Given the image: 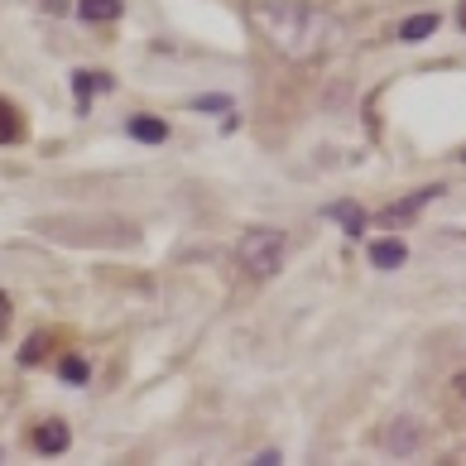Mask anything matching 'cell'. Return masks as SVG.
Listing matches in <instances>:
<instances>
[{
	"mask_svg": "<svg viewBox=\"0 0 466 466\" xmlns=\"http://www.w3.org/2000/svg\"><path fill=\"white\" fill-rule=\"evenodd\" d=\"M48 5H54V10H58V0H48Z\"/></svg>",
	"mask_w": 466,
	"mask_h": 466,
	"instance_id": "cell-19",
	"label": "cell"
},
{
	"mask_svg": "<svg viewBox=\"0 0 466 466\" xmlns=\"http://www.w3.org/2000/svg\"><path fill=\"white\" fill-rule=\"evenodd\" d=\"M432 197H442V188H438V183H432V188H419V193H409L404 197V203H390L385 212H380V222H385V226H404V222H413V216H419L428 203H432Z\"/></svg>",
	"mask_w": 466,
	"mask_h": 466,
	"instance_id": "cell-4",
	"label": "cell"
},
{
	"mask_svg": "<svg viewBox=\"0 0 466 466\" xmlns=\"http://www.w3.org/2000/svg\"><path fill=\"white\" fill-rule=\"evenodd\" d=\"M197 111H231L226 96H197Z\"/></svg>",
	"mask_w": 466,
	"mask_h": 466,
	"instance_id": "cell-15",
	"label": "cell"
},
{
	"mask_svg": "<svg viewBox=\"0 0 466 466\" xmlns=\"http://www.w3.org/2000/svg\"><path fill=\"white\" fill-rule=\"evenodd\" d=\"M44 352H48V337H29V342H25V352H20V361H25V365H35Z\"/></svg>",
	"mask_w": 466,
	"mask_h": 466,
	"instance_id": "cell-14",
	"label": "cell"
},
{
	"mask_svg": "<svg viewBox=\"0 0 466 466\" xmlns=\"http://www.w3.org/2000/svg\"><path fill=\"white\" fill-rule=\"evenodd\" d=\"M419 447H423V419L404 413V419L385 423V452H390V457H413Z\"/></svg>",
	"mask_w": 466,
	"mask_h": 466,
	"instance_id": "cell-3",
	"label": "cell"
},
{
	"mask_svg": "<svg viewBox=\"0 0 466 466\" xmlns=\"http://www.w3.org/2000/svg\"><path fill=\"white\" fill-rule=\"evenodd\" d=\"M255 25L264 29V39L293 63L322 58L327 48H337V39H342V25L332 20L327 10L308 5V0H270V5L255 10Z\"/></svg>",
	"mask_w": 466,
	"mask_h": 466,
	"instance_id": "cell-1",
	"label": "cell"
},
{
	"mask_svg": "<svg viewBox=\"0 0 466 466\" xmlns=\"http://www.w3.org/2000/svg\"><path fill=\"white\" fill-rule=\"evenodd\" d=\"M58 375L68 380V385H87V375H92V371H87V361H82V356H68V361L58 365Z\"/></svg>",
	"mask_w": 466,
	"mask_h": 466,
	"instance_id": "cell-13",
	"label": "cell"
},
{
	"mask_svg": "<svg viewBox=\"0 0 466 466\" xmlns=\"http://www.w3.org/2000/svg\"><path fill=\"white\" fill-rule=\"evenodd\" d=\"M457 25L466 29V0H461V10H457Z\"/></svg>",
	"mask_w": 466,
	"mask_h": 466,
	"instance_id": "cell-18",
	"label": "cell"
},
{
	"mask_svg": "<svg viewBox=\"0 0 466 466\" xmlns=\"http://www.w3.org/2000/svg\"><path fill=\"white\" fill-rule=\"evenodd\" d=\"M327 216H332V222H342L346 231H352V236L365 226V212H361L356 203H332V207H327Z\"/></svg>",
	"mask_w": 466,
	"mask_h": 466,
	"instance_id": "cell-11",
	"label": "cell"
},
{
	"mask_svg": "<svg viewBox=\"0 0 466 466\" xmlns=\"http://www.w3.org/2000/svg\"><path fill=\"white\" fill-rule=\"evenodd\" d=\"M404 260H409L404 241H375L371 245V264H375V270H399Z\"/></svg>",
	"mask_w": 466,
	"mask_h": 466,
	"instance_id": "cell-7",
	"label": "cell"
},
{
	"mask_svg": "<svg viewBox=\"0 0 466 466\" xmlns=\"http://www.w3.org/2000/svg\"><path fill=\"white\" fill-rule=\"evenodd\" d=\"M432 29H438V15L423 10V15H409V20L399 25V39H404V44H423V39L432 35Z\"/></svg>",
	"mask_w": 466,
	"mask_h": 466,
	"instance_id": "cell-8",
	"label": "cell"
},
{
	"mask_svg": "<svg viewBox=\"0 0 466 466\" xmlns=\"http://www.w3.org/2000/svg\"><path fill=\"white\" fill-rule=\"evenodd\" d=\"M77 15L92 20V25H106V20L121 15V0H77Z\"/></svg>",
	"mask_w": 466,
	"mask_h": 466,
	"instance_id": "cell-9",
	"label": "cell"
},
{
	"mask_svg": "<svg viewBox=\"0 0 466 466\" xmlns=\"http://www.w3.org/2000/svg\"><path fill=\"white\" fill-rule=\"evenodd\" d=\"M10 140H20V115H15L10 102H0V144H10Z\"/></svg>",
	"mask_w": 466,
	"mask_h": 466,
	"instance_id": "cell-12",
	"label": "cell"
},
{
	"mask_svg": "<svg viewBox=\"0 0 466 466\" xmlns=\"http://www.w3.org/2000/svg\"><path fill=\"white\" fill-rule=\"evenodd\" d=\"M457 394H461V399H466V371H461V375H457Z\"/></svg>",
	"mask_w": 466,
	"mask_h": 466,
	"instance_id": "cell-17",
	"label": "cell"
},
{
	"mask_svg": "<svg viewBox=\"0 0 466 466\" xmlns=\"http://www.w3.org/2000/svg\"><path fill=\"white\" fill-rule=\"evenodd\" d=\"M5 327H10V298L0 293V337H5Z\"/></svg>",
	"mask_w": 466,
	"mask_h": 466,
	"instance_id": "cell-16",
	"label": "cell"
},
{
	"mask_svg": "<svg viewBox=\"0 0 466 466\" xmlns=\"http://www.w3.org/2000/svg\"><path fill=\"white\" fill-rule=\"evenodd\" d=\"M279 260H284V231H274V226H255L236 241V264L255 279L274 274Z\"/></svg>",
	"mask_w": 466,
	"mask_h": 466,
	"instance_id": "cell-2",
	"label": "cell"
},
{
	"mask_svg": "<svg viewBox=\"0 0 466 466\" xmlns=\"http://www.w3.org/2000/svg\"><path fill=\"white\" fill-rule=\"evenodd\" d=\"M68 442H73V432H68V423H58V419L39 423V432H35V447H39V452H48V457L68 452Z\"/></svg>",
	"mask_w": 466,
	"mask_h": 466,
	"instance_id": "cell-5",
	"label": "cell"
},
{
	"mask_svg": "<svg viewBox=\"0 0 466 466\" xmlns=\"http://www.w3.org/2000/svg\"><path fill=\"white\" fill-rule=\"evenodd\" d=\"M461 159H466V154H461Z\"/></svg>",
	"mask_w": 466,
	"mask_h": 466,
	"instance_id": "cell-20",
	"label": "cell"
},
{
	"mask_svg": "<svg viewBox=\"0 0 466 466\" xmlns=\"http://www.w3.org/2000/svg\"><path fill=\"white\" fill-rule=\"evenodd\" d=\"M111 87H115V77H106V73H77V77H73L77 111H87V96H92V92H111Z\"/></svg>",
	"mask_w": 466,
	"mask_h": 466,
	"instance_id": "cell-6",
	"label": "cell"
},
{
	"mask_svg": "<svg viewBox=\"0 0 466 466\" xmlns=\"http://www.w3.org/2000/svg\"><path fill=\"white\" fill-rule=\"evenodd\" d=\"M130 135H135V140H144V144H159L164 135H169V125H164V121H154V115H135V121H130Z\"/></svg>",
	"mask_w": 466,
	"mask_h": 466,
	"instance_id": "cell-10",
	"label": "cell"
}]
</instances>
